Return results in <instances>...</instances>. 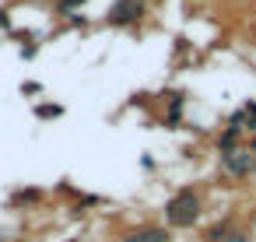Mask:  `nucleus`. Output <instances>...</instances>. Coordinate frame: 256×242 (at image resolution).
Instances as JSON below:
<instances>
[{
    "label": "nucleus",
    "mask_w": 256,
    "mask_h": 242,
    "mask_svg": "<svg viewBox=\"0 0 256 242\" xmlns=\"http://www.w3.org/2000/svg\"><path fill=\"white\" fill-rule=\"evenodd\" d=\"M200 214H204V200H200V193H196L193 186H182V190L172 193V200L165 204V221H168L172 228H190V224L200 221Z\"/></svg>",
    "instance_id": "nucleus-1"
},
{
    "label": "nucleus",
    "mask_w": 256,
    "mask_h": 242,
    "mask_svg": "<svg viewBox=\"0 0 256 242\" xmlns=\"http://www.w3.org/2000/svg\"><path fill=\"white\" fill-rule=\"evenodd\" d=\"M221 165H224V172L228 176H235V179H242V176H249L252 172V151H224L221 154Z\"/></svg>",
    "instance_id": "nucleus-2"
},
{
    "label": "nucleus",
    "mask_w": 256,
    "mask_h": 242,
    "mask_svg": "<svg viewBox=\"0 0 256 242\" xmlns=\"http://www.w3.org/2000/svg\"><path fill=\"white\" fill-rule=\"evenodd\" d=\"M144 14V4L140 0H116L112 11H109V22L112 25H126V22H137Z\"/></svg>",
    "instance_id": "nucleus-3"
},
{
    "label": "nucleus",
    "mask_w": 256,
    "mask_h": 242,
    "mask_svg": "<svg viewBox=\"0 0 256 242\" xmlns=\"http://www.w3.org/2000/svg\"><path fill=\"white\" fill-rule=\"evenodd\" d=\"M120 242H168V232L158 228V224H140V228L126 232Z\"/></svg>",
    "instance_id": "nucleus-4"
},
{
    "label": "nucleus",
    "mask_w": 256,
    "mask_h": 242,
    "mask_svg": "<svg viewBox=\"0 0 256 242\" xmlns=\"http://www.w3.org/2000/svg\"><path fill=\"white\" fill-rule=\"evenodd\" d=\"M232 232H235V221H232V218H221V221H214V224L204 232V242H224Z\"/></svg>",
    "instance_id": "nucleus-5"
},
{
    "label": "nucleus",
    "mask_w": 256,
    "mask_h": 242,
    "mask_svg": "<svg viewBox=\"0 0 256 242\" xmlns=\"http://www.w3.org/2000/svg\"><path fill=\"white\" fill-rule=\"evenodd\" d=\"M232 126H238V130H256V102H246L242 112L232 116Z\"/></svg>",
    "instance_id": "nucleus-6"
},
{
    "label": "nucleus",
    "mask_w": 256,
    "mask_h": 242,
    "mask_svg": "<svg viewBox=\"0 0 256 242\" xmlns=\"http://www.w3.org/2000/svg\"><path fill=\"white\" fill-rule=\"evenodd\" d=\"M235 140H238V126H228V130L221 134V154H224V151H235Z\"/></svg>",
    "instance_id": "nucleus-7"
},
{
    "label": "nucleus",
    "mask_w": 256,
    "mask_h": 242,
    "mask_svg": "<svg viewBox=\"0 0 256 242\" xmlns=\"http://www.w3.org/2000/svg\"><path fill=\"white\" fill-rule=\"evenodd\" d=\"M224 242H249V235H246V232H232Z\"/></svg>",
    "instance_id": "nucleus-8"
},
{
    "label": "nucleus",
    "mask_w": 256,
    "mask_h": 242,
    "mask_svg": "<svg viewBox=\"0 0 256 242\" xmlns=\"http://www.w3.org/2000/svg\"><path fill=\"white\" fill-rule=\"evenodd\" d=\"M74 4H81V0H64V8H74Z\"/></svg>",
    "instance_id": "nucleus-9"
},
{
    "label": "nucleus",
    "mask_w": 256,
    "mask_h": 242,
    "mask_svg": "<svg viewBox=\"0 0 256 242\" xmlns=\"http://www.w3.org/2000/svg\"><path fill=\"white\" fill-rule=\"evenodd\" d=\"M252 151H256V137H252Z\"/></svg>",
    "instance_id": "nucleus-10"
}]
</instances>
